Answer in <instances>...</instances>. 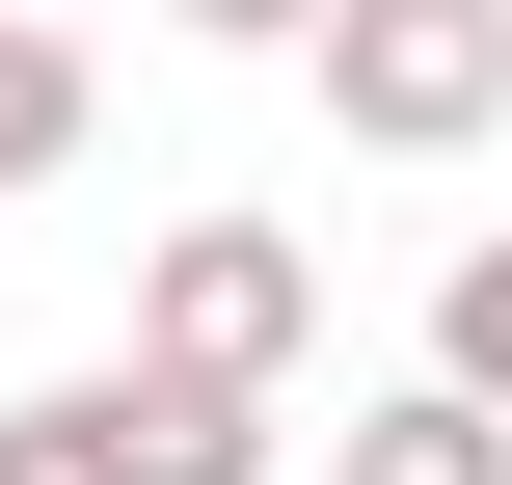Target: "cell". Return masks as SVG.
<instances>
[{
  "instance_id": "2",
  "label": "cell",
  "mask_w": 512,
  "mask_h": 485,
  "mask_svg": "<svg viewBox=\"0 0 512 485\" xmlns=\"http://www.w3.org/2000/svg\"><path fill=\"white\" fill-rule=\"evenodd\" d=\"M324 351V270H297V216H162L135 243V378H216V405H270Z\"/></svg>"
},
{
  "instance_id": "6",
  "label": "cell",
  "mask_w": 512,
  "mask_h": 485,
  "mask_svg": "<svg viewBox=\"0 0 512 485\" xmlns=\"http://www.w3.org/2000/svg\"><path fill=\"white\" fill-rule=\"evenodd\" d=\"M432 378H486V405H512V216L459 243V297H432Z\"/></svg>"
},
{
  "instance_id": "1",
  "label": "cell",
  "mask_w": 512,
  "mask_h": 485,
  "mask_svg": "<svg viewBox=\"0 0 512 485\" xmlns=\"http://www.w3.org/2000/svg\"><path fill=\"white\" fill-rule=\"evenodd\" d=\"M297 81H324L351 162H486V135H512V0H324Z\"/></svg>"
},
{
  "instance_id": "7",
  "label": "cell",
  "mask_w": 512,
  "mask_h": 485,
  "mask_svg": "<svg viewBox=\"0 0 512 485\" xmlns=\"http://www.w3.org/2000/svg\"><path fill=\"white\" fill-rule=\"evenodd\" d=\"M162 27H216V54H297V27H324V0H162Z\"/></svg>"
},
{
  "instance_id": "4",
  "label": "cell",
  "mask_w": 512,
  "mask_h": 485,
  "mask_svg": "<svg viewBox=\"0 0 512 485\" xmlns=\"http://www.w3.org/2000/svg\"><path fill=\"white\" fill-rule=\"evenodd\" d=\"M324 485H512V405L486 378H378V405L324 432Z\"/></svg>"
},
{
  "instance_id": "5",
  "label": "cell",
  "mask_w": 512,
  "mask_h": 485,
  "mask_svg": "<svg viewBox=\"0 0 512 485\" xmlns=\"http://www.w3.org/2000/svg\"><path fill=\"white\" fill-rule=\"evenodd\" d=\"M54 162H81V54L0 0V189H54Z\"/></svg>"
},
{
  "instance_id": "3",
  "label": "cell",
  "mask_w": 512,
  "mask_h": 485,
  "mask_svg": "<svg viewBox=\"0 0 512 485\" xmlns=\"http://www.w3.org/2000/svg\"><path fill=\"white\" fill-rule=\"evenodd\" d=\"M0 485H270V405H216V378H27Z\"/></svg>"
}]
</instances>
